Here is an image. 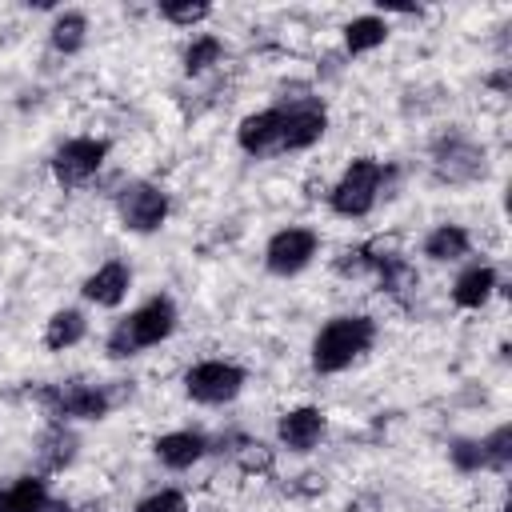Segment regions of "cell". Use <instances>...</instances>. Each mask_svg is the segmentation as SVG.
<instances>
[{
    "label": "cell",
    "mask_w": 512,
    "mask_h": 512,
    "mask_svg": "<svg viewBox=\"0 0 512 512\" xmlns=\"http://www.w3.org/2000/svg\"><path fill=\"white\" fill-rule=\"evenodd\" d=\"M376 340V320L364 312H348V316H332L316 340H312V368L320 376H336L344 372L352 360H360Z\"/></svg>",
    "instance_id": "cell-1"
},
{
    "label": "cell",
    "mask_w": 512,
    "mask_h": 512,
    "mask_svg": "<svg viewBox=\"0 0 512 512\" xmlns=\"http://www.w3.org/2000/svg\"><path fill=\"white\" fill-rule=\"evenodd\" d=\"M172 328H176V304H172V296H152L140 308H132L124 320H116V328L108 332L104 348H108V356L124 360V356H136V352L168 340Z\"/></svg>",
    "instance_id": "cell-2"
},
{
    "label": "cell",
    "mask_w": 512,
    "mask_h": 512,
    "mask_svg": "<svg viewBox=\"0 0 512 512\" xmlns=\"http://www.w3.org/2000/svg\"><path fill=\"white\" fill-rule=\"evenodd\" d=\"M124 396H132V388L112 392L108 384H80V380L36 388V400H40V404L48 408V416H56V420H104Z\"/></svg>",
    "instance_id": "cell-3"
},
{
    "label": "cell",
    "mask_w": 512,
    "mask_h": 512,
    "mask_svg": "<svg viewBox=\"0 0 512 512\" xmlns=\"http://www.w3.org/2000/svg\"><path fill=\"white\" fill-rule=\"evenodd\" d=\"M384 176H388V172H384L380 160H372V156L352 160V164L344 168V176L332 184V192H328L332 212H336V216H348V220L368 216V212L376 208V200H380Z\"/></svg>",
    "instance_id": "cell-4"
},
{
    "label": "cell",
    "mask_w": 512,
    "mask_h": 512,
    "mask_svg": "<svg viewBox=\"0 0 512 512\" xmlns=\"http://www.w3.org/2000/svg\"><path fill=\"white\" fill-rule=\"evenodd\" d=\"M116 212H120V224L128 232L148 236V232L164 228V220H168V192L160 184H152V180H132V184L120 188Z\"/></svg>",
    "instance_id": "cell-5"
},
{
    "label": "cell",
    "mask_w": 512,
    "mask_h": 512,
    "mask_svg": "<svg viewBox=\"0 0 512 512\" xmlns=\"http://www.w3.org/2000/svg\"><path fill=\"white\" fill-rule=\"evenodd\" d=\"M248 372L232 360H200L184 372V392L196 400V404H228L240 396Z\"/></svg>",
    "instance_id": "cell-6"
},
{
    "label": "cell",
    "mask_w": 512,
    "mask_h": 512,
    "mask_svg": "<svg viewBox=\"0 0 512 512\" xmlns=\"http://www.w3.org/2000/svg\"><path fill=\"white\" fill-rule=\"evenodd\" d=\"M104 160H108V140L76 136V140H64L52 152V176L64 188H80V184H88L104 168Z\"/></svg>",
    "instance_id": "cell-7"
},
{
    "label": "cell",
    "mask_w": 512,
    "mask_h": 512,
    "mask_svg": "<svg viewBox=\"0 0 512 512\" xmlns=\"http://www.w3.org/2000/svg\"><path fill=\"white\" fill-rule=\"evenodd\" d=\"M316 248H320V236L312 228H280L264 248V264L272 276H296L312 264Z\"/></svg>",
    "instance_id": "cell-8"
},
{
    "label": "cell",
    "mask_w": 512,
    "mask_h": 512,
    "mask_svg": "<svg viewBox=\"0 0 512 512\" xmlns=\"http://www.w3.org/2000/svg\"><path fill=\"white\" fill-rule=\"evenodd\" d=\"M284 108V136H280V152H304L312 148L324 128H328V112L320 100H292L280 104Z\"/></svg>",
    "instance_id": "cell-9"
},
{
    "label": "cell",
    "mask_w": 512,
    "mask_h": 512,
    "mask_svg": "<svg viewBox=\"0 0 512 512\" xmlns=\"http://www.w3.org/2000/svg\"><path fill=\"white\" fill-rule=\"evenodd\" d=\"M432 168H436V176L448 180V184H468V180L484 176V148H476V144L464 140V136H448V140L436 144Z\"/></svg>",
    "instance_id": "cell-10"
},
{
    "label": "cell",
    "mask_w": 512,
    "mask_h": 512,
    "mask_svg": "<svg viewBox=\"0 0 512 512\" xmlns=\"http://www.w3.org/2000/svg\"><path fill=\"white\" fill-rule=\"evenodd\" d=\"M280 136H284V108H264L240 120L236 140L248 156H280Z\"/></svg>",
    "instance_id": "cell-11"
},
{
    "label": "cell",
    "mask_w": 512,
    "mask_h": 512,
    "mask_svg": "<svg viewBox=\"0 0 512 512\" xmlns=\"http://www.w3.org/2000/svg\"><path fill=\"white\" fill-rule=\"evenodd\" d=\"M324 428H328L324 412L312 408V404H304V408H292V412L280 416L276 436H280V444H284L288 452H312V448L324 440Z\"/></svg>",
    "instance_id": "cell-12"
},
{
    "label": "cell",
    "mask_w": 512,
    "mask_h": 512,
    "mask_svg": "<svg viewBox=\"0 0 512 512\" xmlns=\"http://www.w3.org/2000/svg\"><path fill=\"white\" fill-rule=\"evenodd\" d=\"M128 288H132V268L124 260H108L84 280V300L96 308H116L128 296Z\"/></svg>",
    "instance_id": "cell-13"
},
{
    "label": "cell",
    "mask_w": 512,
    "mask_h": 512,
    "mask_svg": "<svg viewBox=\"0 0 512 512\" xmlns=\"http://www.w3.org/2000/svg\"><path fill=\"white\" fill-rule=\"evenodd\" d=\"M156 460L164 464V468H172V472H184V468H192L196 460H204V452H208V436H200V432H164L156 444Z\"/></svg>",
    "instance_id": "cell-14"
},
{
    "label": "cell",
    "mask_w": 512,
    "mask_h": 512,
    "mask_svg": "<svg viewBox=\"0 0 512 512\" xmlns=\"http://www.w3.org/2000/svg\"><path fill=\"white\" fill-rule=\"evenodd\" d=\"M496 288H500L496 268H492V264H472V268H464V272L456 276V284H452V304H456V308H484Z\"/></svg>",
    "instance_id": "cell-15"
},
{
    "label": "cell",
    "mask_w": 512,
    "mask_h": 512,
    "mask_svg": "<svg viewBox=\"0 0 512 512\" xmlns=\"http://www.w3.org/2000/svg\"><path fill=\"white\" fill-rule=\"evenodd\" d=\"M48 484L40 476H16L12 484H0V512H44Z\"/></svg>",
    "instance_id": "cell-16"
},
{
    "label": "cell",
    "mask_w": 512,
    "mask_h": 512,
    "mask_svg": "<svg viewBox=\"0 0 512 512\" xmlns=\"http://www.w3.org/2000/svg\"><path fill=\"white\" fill-rule=\"evenodd\" d=\"M468 248H472V236H468V228H460V224H436L428 236H424V256L428 260H460V256H468Z\"/></svg>",
    "instance_id": "cell-17"
},
{
    "label": "cell",
    "mask_w": 512,
    "mask_h": 512,
    "mask_svg": "<svg viewBox=\"0 0 512 512\" xmlns=\"http://www.w3.org/2000/svg\"><path fill=\"white\" fill-rule=\"evenodd\" d=\"M84 332H88L84 312H80V308H60V312H52V320H48V328H44V344H48L52 352H64V348L80 344Z\"/></svg>",
    "instance_id": "cell-18"
},
{
    "label": "cell",
    "mask_w": 512,
    "mask_h": 512,
    "mask_svg": "<svg viewBox=\"0 0 512 512\" xmlns=\"http://www.w3.org/2000/svg\"><path fill=\"white\" fill-rule=\"evenodd\" d=\"M40 468L44 472H60L64 464H72V456H76V436H72V428H64V420H56L44 436H40Z\"/></svg>",
    "instance_id": "cell-19"
},
{
    "label": "cell",
    "mask_w": 512,
    "mask_h": 512,
    "mask_svg": "<svg viewBox=\"0 0 512 512\" xmlns=\"http://www.w3.org/2000/svg\"><path fill=\"white\" fill-rule=\"evenodd\" d=\"M384 40H388V20H380V16H356V20L344 28V48H348L352 56L372 52V48H380Z\"/></svg>",
    "instance_id": "cell-20"
},
{
    "label": "cell",
    "mask_w": 512,
    "mask_h": 512,
    "mask_svg": "<svg viewBox=\"0 0 512 512\" xmlns=\"http://www.w3.org/2000/svg\"><path fill=\"white\" fill-rule=\"evenodd\" d=\"M84 36H88V16L84 12H60L52 20V48L56 52H80L84 48Z\"/></svg>",
    "instance_id": "cell-21"
},
{
    "label": "cell",
    "mask_w": 512,
    "mask_h": 512,
    "mask_svg": "<svg viewBox=\"0 0 512 512\" xmlns=\"http://www.w3.org/2000/svg\"><path fill=\"white\" fill-rule=\"evenodd\" d=\"M220 56H224V44H220L216 36H196V40L184 48V72H188V76H200V72H208L212 64H220Z\"/></svg>",
    "instance_id": "cell-22"
},
{
    "label": "cell",
    "mask_w": 512,
    "mask_h": 512,
    "mask_svg": "<svg viewBox=\"0 0 512 512\" xmlns=\"http://www.w3.org/2000/svg\"><path fill=\"white\" fill-rule=\"evenodd\" d=\"M480 448H484V468L504 472L512 464V424H500L496 432H488L480 440Z\"/></svg>",
    "instance_id": "cell-23"
},
{
    "label": "cell",
    "mask_w": 512,
    "mask_h": 512,
    "mask_svg": "<svg viewBox=\"0 0 512 512\" xmlns=\"http://www.w3.org/2000/svg\"><path fill=\"white\" fill-rule=\"evenodd\" d=\"M160 16H164L168 24L192 28V24L208 20V16H212V8H208V4H192V0H168V4H160Z\"/></svg>",
    "instance_id": "cell-24"
},
{
    "label": "cell",
    "mask_w": 512,
    "mask_h": 512,
    "mask_svg": "<svg viewBox=\"0 0 512 512\" xmlns=\"http://www.w3.org/2000/svg\"><path fill=\"white\" fill-rule=\"evenodd\" d=\"M236 464H240L244 472H272V448L260 444V440H240Z\"/></svg>",
    "instance_id": "cell-25"
},
{
    "label": "cell",
    "mask_w": 512,
    "mask_h": 512,
    "mask_svg": "<svg viewBox=\"0 0 512 512\" xmlns=\"http://www.w3.org/2000/svg\"><path fill=\"white\" fill-rule=\"evenodd\" d=\"M448 456H452V464H456L460 472H480V468H484V448H480V440H452Z\"/></svg>",
    "instance_id": "cell-26"
},
{
    "label": "cell",
    "mask_w": 512,
    "mask_h": 512,
    "mask_svg": "<svg viewBox=\"0 0 512 512\" xmlns=\"http://www.w3.org/2000/svg\"><path fill=\"white\" fill-rule=\"evenodd\" d=\"M136 512H188V500H184V492H176V488H160V492L144 496V500L136 504Z\"/></svg>",
    "instance_id": "cell-27"
},
{
    "label": "cell",
    "mask_w": 512,
    "mask_h": 512,
    "mask_svg": "<svg viewBox=\"0 0 512 512\" xmlns=\"http://www.w3.org/2000/svg\"><path fill=\"white\" fill-rule=\"evenodd\" d=\"M44 512H68V504H64V500H48Z\"/></svg>",
    "instance_id": "cell-28"
},
{
    "label": "cell",
    "mask_w": 512,
    "mask_h": 512,
    "mask_svg": "<svg viewBox=\"0 0 512 512\" xmlns=\"http://www.w3.org/2000/svg\"><path fill=\"white\" fill-rule=\"evenodd\" d=\"M500 512H508V508H500Z\"/></svg>",
    "instance_id": "cell-29"
}]
</instances>
